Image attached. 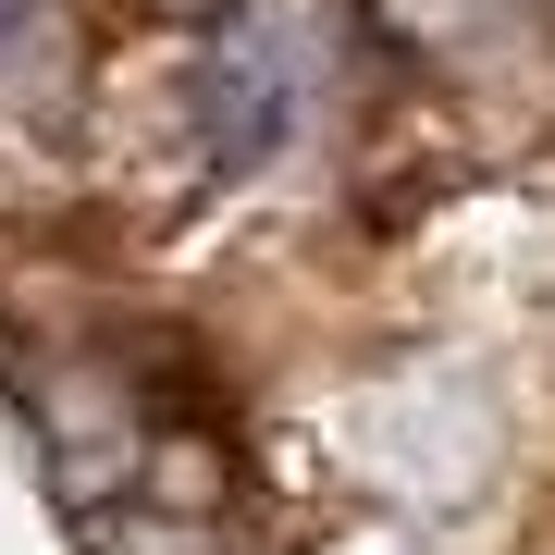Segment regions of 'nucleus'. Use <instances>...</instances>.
I'll return each instance as SVG.
<instances>
[{
    "mask_svg": "<svg viewBox=\"0 0 555 555\" xmlns=\"http://www.w3.org/2000/svg\"><path fill=\"white\" fill-rule=\"evenodd\" d=\"M284 112H297V75H284V50L259 38V25H235V38L198 62V149L222 160V173H247V160L284 137Z\"/></svg>",
    "mask_w": 555,
    "mask_h": 555,
    "instance_id": "obj_1",
    "label": "nucleus"
}]
</instances>
